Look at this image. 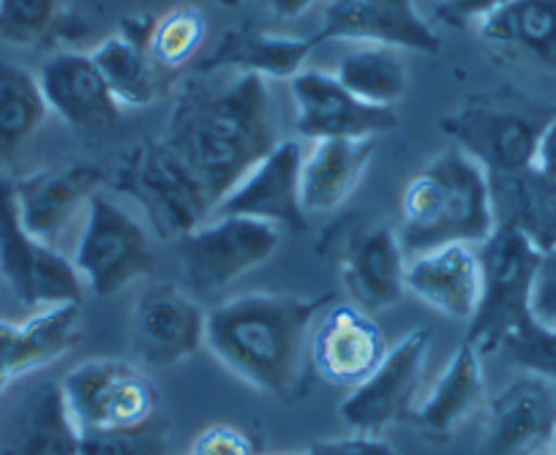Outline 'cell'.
Listing matches in <instances>:
<instances>
[{
    "instance_id": "obj_1",
    "label": "cell",
    "mask_w": 556,
    "mask_h": 455,
    "mask_svg": "<svg viewBox=\"0 0 556 455\" xmlns=\"http://www.w3.org/2000/svg\"><path fill=\"white\" fill-rule=\"evenodd\" d=\"M173 106L162 142L197 175L213 205L276 148L278 115L260 74H200Z\"/></svg>"
},
{
    "instance_id": "obj_2",
    "label": "cell",
    "mask_w": 556,
    "mask_h": 455,
    "mask_svg": "<svg viewBox=\"0 0 556 455\" xmlns=\"http://www.w3.org/2000/svg\"><path fill=\"white\" fill-rule=\"evenodd\" d=\"M330 300V294H238L207 312L205 346L249 388L290 401L303 384L308 339Z\"/></svg>"
},
{
    "instance_id": "obj_3",
    "label": "cell",
    "mask_w": 556,
    "mask_h": 455,
    "mask_svg": "<svg viewBox=\"0 0 556 455\" xmlns=\"http://www.w3.org/2000/svg\"><path fill=\"white\" fill-rule=\"evenodd\" d=\"M496 227L494 184L458 148L442 150L401 191V227L395 235L406 260L440 245H483Z\"/></svg>"
},
{
    "instance_id": "obj_4",
    "label": "cell",
    "mask_w": 556,
    "mask_h": 455,
    "mask_svg": "<svg viewBox=\"0 0 556 455\" xmlns=\"http://www.w3.org/2000/svg\"><path fill=\"white\" fill-rule=\"evenodd\" d=\"M480 256V303L469 323L467 341L480 355L500 352L507 333L529 319V294H532L534 265L540 249L513 224L500 222L496 232L478 245Z\"/></svg>"
},
{
    "instance_id": "obj_5",
    "label": "cell",
    "mask_w": 556,
    "mask_h": 455,
    "mask_svg": "<svg viewBox=\"0 0 556 455\" xmlns=\"http://www.w3.org/2000/svg\"><path fill=\"white\" fill-rule=\"evenodd\" d=\"M115 186L137 202L153 232L164 240H180L194 232L216 211L197 175L162 139L134 148L117 169Z\"/></svg>"
},
{
    "instance_id": "obj_6",
    "label": "cell",
    "mask_w": 556,
    "mask_h": 455,
    "mask_svg": "<svg viewBox=\"0 0 556 455\" xmlns=\"http://www.w3.org/2000/svg\"><path fill=\"white\" fill-rule=\"evenodd\" d=\"M74 270L96 298H112L153 270V238L115 197L96 191L72 254Z\"/></svg>"
},
{
    "instance_id": "obj_7",
    "label": "cell",
    "mask_w": 556,
    "mask_h": 455,
    "mask_svg": "<svg viewBox=\"0 0 556 455\" xmlns=\"http://www.w3.org/2000/svg\"><path fill=\"white\" fill-rule=\"evenodd\" d=\"M61 388L83 437L128 431L162 417L148 374L117 357L79 363L61 379Z\"/></svg>"
},
{
    "instance_id": "obj_8",
    "label": "cell",
    "mask_w": 556,
    "mask_h": 455,
    "mask_svg": "<svg viewBox=\"0 0 556 455\" xmlns=\"http://www.w3.org/2000/svg\"><path fill=\"white\" fill-rule=\"evenodd\" d=\"M184 278L194 294H216L281 249V227L243 216H213L175 240Z\"/></svg>"
},
{
    "instance_id": "obj_9",
    "label": "cell",
    "mask_w": 556,
    "mask_h": 455,
    "mask_svg": "<svg viewBox=\"0 0 556 455\" xmlns=\"http://www.w3.org/2000/svg\"><path fill=\"white\" fill-rule=\"evenodd\" d=\"M0 276L30 312L79 303L83 298V278L72 260L20 224L14 180L7 178H0Z\"/></svg>"
},
{
    "instance_id": "obj_10",
    "label": "cell",
    "mask_w": 556,
    "mask_h": 455,
    "mask_svg": "<svg viewBox=\"0 0 556 455\" xmlns=\"http://www.w3.org/2000/svg\"><path fill=\"white\" fill-rule=\"evenodd\" d=\"M434 333L417 328L390 346L377 371L350 390L341 404V420L355 433L379 437L388 426L404 420L415 412L426 377V357Z\"/></svg>"
},
{
    "instance_id": "obj_11",
    "label": "cell",
    "mask_w": 556,
    "mask_h": 455,
    "mask_svg": "<svg viewBox=\"0 0 556 455\" xmlns=\"http://www.w3.org/2000/svg\"><path fill=\"white\" fill-rule=\"evenodd\" d=\"M540 128L543 123L523 110L494 101H472L442 117V131L453 139V148L475 159L491 180L532 169Z\"/></svg>"
},
{
    "instance_id": "obj_12",
    "label": "cell",
    "mask_w": 556,
    "mask_h": 455,
    "mask_svg": "<svg viewBox=\"0 0 556 455\" xmlns=\"http://www.w3.org/2000/svg\"><path fill=\"white\" fill-rule=\"evenodd\" d=\"M207 312L175 283H156L134 303L131 344L146 366L169 368L205 346Z\"/></svg>"
},
{
    "instance_id": "obj_13",
    "label": "cell",
    "mask_w": 556,
    "mask_h": 455,
    "mask_svg": "<svg viewBox=\"0 0 556 455\" xmlns=\"http://www.w3.org/2000/svg\"><path fill=\"white\" fill-rule=\"evenodd\" d=\"M308 39L314 47L344 39L424 55L440 52V36L417 12L415 0H328L323 25Z\"/></svg>"
},
{
    "instance_id": "obj_14",
    "label": "cell",
    "mask_w": 556,
    "mask_h": 455,
    "mask_svg": "<svg viewBox=\"0 0 556 455\" xmlns=\"http://www.w3.org/2000/svg\"><path fill=\"white\" fill-rule=\"evenodd\" d=\"M388 339L374 317L355 303L328 306L308 339V361L325 382L355 390L388 355Z\"/></svg>"
},
{
    "instance_id": "obj_15",
    "label": "cell",
    "mask_w": 556,
    "mask_h": 455,
    "mask_svg": "<svg viewBox=\"0 0 556 455\" xmlns=\"http://www.w3.org/2000/svg\"><path fill=\"white\" fill-rule=\"evenodd\" d=\"M556 395L545 379L523 374L485 404L480 455H548Z\"/></svg>"
},
{
    "instance_id": "obj_16",
    "label": "cell",
    "mask_w": 556,
    "mask_h": 455,
    "mask_svg": "<svg viewBox=\"0 0 556 455\" xmlns=\"http://www.w3.org/2000/svg\"><path fill=\"white\" fill-rule=\"evenodd\" d=\"M301 142L281 139L224 194L213 216L256 218L281 229L301 227L306 222L301 205Z\"/></svg>"
},
{
    "instance_id": "obj_17",
    "label": "cell",
    "mask_w": 556,
    "mask_h": 455,
    "mask_svg": "<svg viewBox=\"0 0 556 455\" xmlns=\"http://www.w3.org/2000/svg\"><path fill=\"white\" fill-rule=\"evenodd\" d=\"M295 128L308 139H352L379 137L395 128L393 110H379L352 96L336 74L303 68L290 79Z\"/></svg>"
},
{
    "instance_id": "obj_18",
    "label": "cell",
    "mask_w": 556,
    "mask_h": 455,
    "mask_svg": "<svg viewBox=\"0 0 556 455\" xmlns=\"http://www.w3.org/2000/svg\"><path fill=\"white\" fill-rule=\"evenodd\" d=\"M101 173L93 164H68L41 169L23 180H14L20 224L41 243L58 249L63 235L85 218L90 200L99 191Z\"/></svg>"
},
{
    "instance_id": "obj_19",
    "label": "cell",
    "mask_w": 556,
    "mask_h": 455,
    "mask_svg": "<svg viewBox=\"0 0 556 455\" xmlns=\"http://www.w3.org/2000/svg\"><path fill=\"white\" fill-rule=\"evenodd\" d=\"M36 79L50 112L77 134L99 137L115 131L121 123V104L112 99L88 52H55L47 58Z\"/></svg>"
},
{
    "instance_id": "obj_20",
    "label": "cell",
    "mask_w": 556,
    "mask_h": 455,
    "mask_svg": "<svg viewBox=\"0 0 556 455\" xmlns=\"http://www.w3.org/2000/svg\"><path fill=\"white\" fill-rule=\"evenodd\" d=\"M341 278L352 303L371 317L399 306L406 294V254L395 229L371 224L352 232L341 254Z\"/></svg>"
},
{
    "instance_id": "obj_21",
    "label": "cell",
    "mask_w": 556,
    "mask_h": 455,
    "mask_svg": "<svg viewBox=\"0 0 556 455\" xmlns=\"http://www.w3.org/2000/svg\"><path fill=\"white\" fill-rule=\"evenodd\" d=\"M83 433L61 382L34 384L0 422V455H79Z\"/></svg>"
},
{
    "instance_id": "obj_22",
    "label": "cell",
    "mask_w": 556,
    "mask_h": 455,
    "mask_svg": "<svg viewBox=\"0 0 556 455\" xmlns=\"http://www.w3.org/2000/svg\"><path fill=\"white\" fill-rule=\"evenodd\" d=\"M480 283L478 245H440L406 260V292L458 323H472Z\"/></svg>"
},
{
    "instance_id": "obj_23",
    "label": "cell",
    "mask_w": 556,
    "mask_h": 455,
    "mask_svg": "<svg viewBox=\"0 0 556 455\" xmlns=\"http://www.w3.org/2000/svg\"><path fill=\"white\" fill-rule=\"evenodd\" d=\"M475 30L496 58L556 77V0H513Z\"/></svg>"
},
{
    "instance_id": "obj_24",
    "label": "cell",
    "mask_w": 556,
    "mask_h": 455,
    "mask_svg": "<svg viewBox=\"0 0 556 455\" xmlns=\"http://www.w3.org/2000/svg\"><path fill=\"white\" fill-rule=\"evenodd\" d=\"M485 401L483 355L472 341L464 339L456 355L451 357L440 377L431 384L429 395L417 401L415 426L426 442H447L472 412Z\"/></svg>"
},
{
    "instance_id": "obj_25",
    "label": "cell",
    "mask_w": 556,
    "mask_h": 455,
    "mask_svg": "<svg viewBox=\"0 0 556 455\" xmlns=\"http://www.w3.org/2000/svg\"><path fill=\"white\" fill-rule=\"evenodd\" d=\"M377 150V137L317 139L303 153L301 205L306 216H323L344 205L361 186Z\"/></svg>"
},
{
    "instance_id": "obj_26",
    "label": "cell",
    "mask_w": 556,
    "mask_h": 455,
    "mask_svg": "<svg viewBox=\"0 0 556 455\" xmlns=\"http://www.w3.org/2000/svg\"><path fill=\"white\" fill-rule=\"evenodd\" d=\"M79 319V303L41 308L25 323L0 319V388L66 355L77 341Z\"/></svg>"
},
{
    "instance_id": "obj_27",
    "label": "cell",
    "mask_w": 556,
    "mask_h": 455,
    "mask_svg": "<svg viewBox=\"0 0 556 455\" xmlns=\"http://www.w3.org/2000/svg\"><path fill=\"white\" fill-rule=\"evenodd\" d=\"M314 52L312 39L276 36L265 30H229L216 52L202 63L200 74H260L265 79H292Z\"/></svg>"
},
{
    "instance_id": "obj_28",
    "label": "cell",
    "mask_w": 556,
    "mask_h": 455,
    "mask_svg": "<svg viewBox=\"0 0 556 455\" xmlns=\"http://www.w3.org/2000/svg\"><path fill=\"white\" fill-rule=\"evenodd\" d=\"M88 55L110 88L112 99L121 104V110L123 106H128V110L148 106L162 93L164 77L156 63L151 61L148 47H139L115 34L96 45Z\"/></svg>"
},
{
    "instance_id": "obj_29",
    "label": "cell",
    "mask_w": 556,
    "mask_h": 455,
    "mask_svg": "<svg viewBox=\"0 0 556 455\" xmlns=\"http://www.w3.org/2000/svg\"><path fill=\"white\" fill-rule=\"evenodd\" d=\"M336 79L366 104L390 110L409 90V72L401 50L382 45H357L339 58Z\"/></svg>"
},
{
    "instance_id": "obj_30",
    "label": "cell",
    "mask_w": 556,
    "mask_h": 455,
    "mask_svg": "<svg viewBox=\"0 0 556 455\" xmlns=\"http://www.w3.org/2000/svg\"><path fill=\"white\" fill-rule=\"evenodd\" d=\"M50 115L36 74L17 63L0 61V167L39 134Z\"/></svg>"
},
{
    "instance_id": "obj_31",
    "label": "cell",
    "mask_w": 556,
    "mask_h": 455,
    "mask_svg": "<svg viewBox=\"0 0 556 455\" xmlns=\"http://www.w3.org/2000/svg\"><path fill=\"white\" fill-rule=\"evenodd\" d=\"M207 39V20L205 14L197 7L189 3H180V7L169 9L167 14L156 17L153 25L151 45V61L156 63V68L162 72V77L180 72V68L189 66L197 58V52L202 50Z\"/></svg>"
},
{
    "instance_id": "obj_32",
    "label": "cell",
    "mask_w": 556,
    "mask_h": 455,
    "mask_svg": "<svg viewBox=\"0 0 556 455\" xmlns=\"http://www.w3.org/2000/svg\"><path fill=\"white\" fill-rule=\"evenodd\" d=\"M63 17V0H0V41L36 47Z\"/></svg>"
},
{
    "instance_id": "obj_33",
    "label": "cell",
    "mask_w": 556,
    "mask_h": 455,
    "mask_svg": "<svg viewBox=\"0 0 556 455\" xmlns=\"http://www.w3.org/2000/svg\"><path fill=\"white\" fill-rule=\"evenodd\" d=\"M502 355L532 377L556 384V328L523 319L513 333L505 336L500 346Z\"/></svg>"
},
{
    "instance_id": "obj_34",
    "label": "cell",
    "mask_w": 556,
    "mask_h": 455,
    "mask_svg": "<svg viewBox=\"0 0 556 455\" xmlns=\"http://www.w3.org/2000/svg\"><path fill=\"white\" fill-rule=\"evenodd\" d=\"M79 455H169L167 422L159 420L128 431H104L83 437Z\"/></svg>"
},
{
    "instance_id": "obj_35",
    "label": "cell",
    "mask_w": 556,
    "mask_h": 455,
    "mask_svg": "<svg viewBox=\"0 0 556 455\" xmlns=\"http://www.w3.org/2000/svg\"><path fill=\"white\" fill-rule=\"evenodd\" d=\"M529 314L534 323L556 328V243L540 249L534 265L532 294H529Z\"/></svg>"
},
{
    "instance_id": "obj_36",
    "label": "cell",
    "mask_w": 556,
    "mask_h": 455,
    "mask_svg": "<svg viewBox=\"0 0 556 455\" xmlns=\"http://www.w3.org/2000/svg\"><path fill=\"white\" fill-rule=\"evenodd\" d=\"M186 455H256V444L243 428L216 422L197 433Z\"/></svg>"
},
{
    "instance_id": "obj_37",
    "label": "cell",
    "mask_w": 556,
    "mask_h": 455,
    "mask_svg": "<svg viewBox=\"0 0 556 455\" xmlns=\"http://www.w3.org/2000/svg\"><path fill=\"white\" fill-rule=\"evenodd\" d=\"M507 3H513V0H442L437 7V17L453 28H467V25L478 28L483 20L505 9Z\"/></svg>"
},
{
    "instance_id": "obj_38",
    "label": "cell",
    "mask_w": 556,
    "mask_h": 455,
    "mask_svg": "<svg viewBox=\"0 0 556 455\" xmlns=\"http://www.w3.org/2000/svg\"><path fill=\"white\" fill-rule=\"evenodd\" d=\"M308 455H399L390 442L382 437H366V433H350L341 439H319L306 450Z\"/></svg>"
},
{
    "instance_id": "obj_39",
    "label": "cell",
    "mask_w": 556,
    "mask_h": 455,
    "mask_svg": "<svg viewBox=\"0 0 556 455\" xmlns=\"http://www.w3.org/2000/svg\"><path fill=\"white\" fill-rule=\"evenodd\" d=\"M532 173L545 180H556V115L540 128L538 144H534Z\"/></svg>"
},
{
    "instance_id": "obj_40",
    "label": "cell",
    "mask_w": 556,
    "mask_h": 455,
    "mask_svg": "<svg viewBox=\"0 0 556 455\" xmlns=\"http://www.w3.org/2000/svg\"><path fill=\"white\" fill-rule=\"evenodd\" d=\"M265 3L273 17H278L281 23H290V20L306 14L317 0H265Z\"/></svg>"
},
{
    "instance_id": "obj_41",
    "label": "cell",
    "mask_w": 556,
    "mask_h": 455,
    "mask_svg": "<svg viewBox=\"0 0 556 455\" xmlns=\"http://www.w3.org/2000/svg\"><path fill=\"white\" fill-rule=\"evenodd\" d=\"M548 455H556V428H554V439H551V450Z\"/></svg>"
},
{
    "instance_id": "obj_42",
    "label": "cell",
    "mask_w": 556,
    "mask_h": 455,
    "mask_svg": "<svg viewBox=\"0 0 556 455\" xmlns=\"http://www.w3.org/2000/svg\"><path fill=\"white\" fill-rule=\"evenodd\" d=\"M278 455H308V453H278Z\"/></svg>"
},
{
    "instance_id": "obj_43",
    "label": "cell",
    "mask_w": 556,
    "mask_h": 455,
    "mask_svg": "<svg viewBox=\"0 0 556 455\" xmlns=\"http://www.w3.org/2000/svg\"><path fill=\"white\" fill-rule=\"evenodd\" d=\"M440 3H442V0H440Z\"/></svg>"
}]
</instances>
